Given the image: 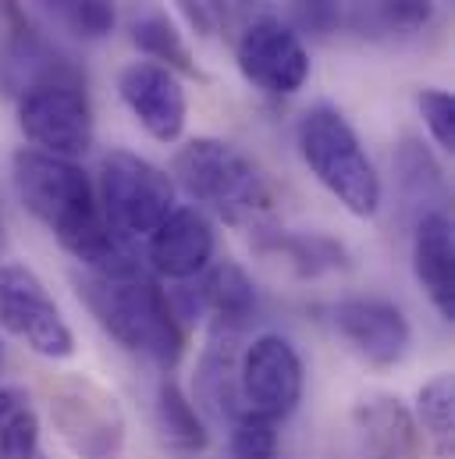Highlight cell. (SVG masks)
<instances>
[{"label":"cell","mask_w":455,"mask_h":459,"mask_svg":"<svg viewBox=\"0 0 455 459\" xmlns=\"http://www.w3.org/2000/svg\"><path fill=\"white\" fill-rule=\"evenodd\" d=\"M7 14V32L0 39V86L7 97H18L32 86L43 82H61V79H86L82 68L61 54L25 14L14 0H0Z\"/></svg>","instance_id":"7c38bea8"},{"label":"cell","mask_w":455,"mask_h":459,"mask_svg":"<svg viewBox=\"0 0 455 459\" xmlns=\"http://www.w3.org/2000/svg\"><path fill=\"white\" fill-rule=\"evenodd\" d=\"M214 253H218L214 225L196 207H175L146 238V260L167 281L200 278L214 264Z\"/></svg>","instance_id":"5bb4252c"},{"label":"cell","mask_w":455,"mask_h":459,"mask_svg":"<svg viewBox=\"0 0 455 459\" xmlns=\"http://www.w3.org/2000/svg\"><path fill=\"white\" fill-rule=\"evenodd\" d=\"M117 97L135 125L157 143H178L189 121V97L182 79L157 61H132L117 75Z\"/></svg>","instance_id":"8fae6325"},{"label":"cell","mask_w":455,"mask_h":459,"mask_svg":"<svg viewBox=\"0 0 455 459\" xmlns=\"http://www.w3.org/2000/svg\"><path fill=\"white\" fill-rule=\"evenodd\" d=\"M196 299H200V310L210 314V328H228V332H245L260 307L253 278L235 260H221L203 271Z\"/></svg>","instance_id":"e0dca14e"},{"label":"cell","mask_w":455,"mask_h":459,"mask_svg":"<svg viewBox=\"0 0 455 459\" xmlns=\"http://www.w3.org/2000/svg\"><path fill=\"white\" fill-rule=\"evenodd\" d=\"M434 7L438 0H348V25L377 43L409 39L434 22Z\"/></svg>","instance_id":"d6986e66"},{"label":"cell","mask_w":455,"mask_h":459,"mask_svg":"<svg viewBox=\"0 0 455 459\" xmlns=\"http://www.w3.org/2000/svg\"><path fill=\"white\" fill-rule=\"evenodd\" d=\"M292 14H296V32L303 36H331L345 18V0H292Z\"/></svg>","instance_id":"83f0119b"},{"label":"cell","mask_w":455,"mask_h":459,"mask_svg":"<svg viewBox=\"0 0 455 459\" xmlns=\"http://www.w3.org/2000/svg\"><path fill=\"white\" fill-rule=\"evenodd\" d=\"M97 200L107 229L121 246L146 242L157 225L178 207L171 175L132 150H111L100 160Z\"/></svg>","instance_id":"5b68a950"},{"label":"cell","mask_w":455,"mask_h":459,"mask_svg":"<svg viewBox=\"0 0 455 459\" xmlns=\"http://www.w3.org/2000/svg\"><path fill=\"white\" fill-rule=\"evenodd\" d=\"M235 65L242 79L267 97H292L310 79V50L303 36L274 14L253 18L242 29L235 43Z\"/></svg>","instance_id":"30bf717a"},{"label":"cell","mask_w":455,"mask_h":459,"mask_svg":"<svg viewBox=\"0 0 455 459\" xmlns=\"http://www.w3.org/2000/svg\"><path fill=\"white\" fill-rule=\"evenodd\" d=\"M4 367H7V349H4V339H0V374H4Z\"/></svg>","instance_id":"f546056e"},{"label":"cell","mask_w":455,"mask_h":459,"mask_svg":"<svg viewBox=\"0 0 455 459\" xmlns=\"http://www.w3.org/2000/svg\"><path fill=\"white\" fill-rule=\"evenodd\" d=\"M0 459H50L39 413L21 385H0Z\"/></svg>","instance_id":"7402d4cb"},{"label":"cell","mask_w":455,"mask_h":459,"mask_svg":"<svg viewBox=\"0 0 455 459\" xmlns=\"http://www.w3.org/2000/svg\"><path fill=\"white\" fill-rule=\"evenodd\" d=\"M157 431L160 438L178 449V453H203L210 446V431H207V420L203 413L196 410V403L189 399V392L175 381V377H164L157 385Z\"/></svg>","instance_id":"44dd1931"},{"label":"cell","mask_w":455,"mask_h":459,"mask_svg":"<svg viewBox=\"0 0 455 459\" xmlns=\"http://www.w3.org/2000/svg\"><path fill=\"white\" fill-rule=\"evenodd\" d=\"M413 274L442 321H455V235L445 211L413 225Z\"/></svg>","instance_id":"9a60e30c"},{"label":"cell","mask_w":455,"mask_h":459,"mask_svg":"<svg viewBox=\"0 0 455 459\" xmlns=\"http://www.w3.org/2000/svg\"><path fill=\"white\" fill-rule=\"evenodd\" d=\"M7 249V231H4V218H0V253Z\"/></svg>","instance_id":"4dcf8cb0"},{"label":"cell","mask_w":455,"mask_h":459,"mask_svg":"<svg viewBox=\"0 0 455 459\" xmlns=\"http://www.w3.org/2000/svg\"><path fill=\"white\" fill-rule=\"evenodd\" d=\"M395 186H399V200H402L406 214H413L416 221L424 214L445 211V200H449L445 171L420 139L406 135L399 143V150H395Z\"/></svg>","instance_id":"ac0fdd59"},{"label":"cell","mask_w":455,"mask_h":459,"mask_svg":"<svg viewBox=\"0 0 455 459\" xmlns=\"http://www.w3.org/2000/svg\"><path fill=\"white\" fill-rule=\"evenodd\" d=\"M231 459H278L281 453V435L278 424L242 410L238 417H231V438H228Z\"/></svg>","instance_id":"484cf974"},{"label":"cell","mask_w":455,"mask_h":459,"mask_svg":"<svg viewBox=\"0 0 455 459\" xmlns=\"http://www.w3.org/2000/svg\"><path fill=\"white\" fill-rule=\"evenodd\" d=\"M14 115L21 135L32 143V150L61 157V160H79L90 153L97 121L93 104L86 93V79H61V82H43L14 97Z\"/></svg>","instance_id":"8992f818"},{"label":"cell","mask_w":455,"mask_h":459,"mask_svg":"<svg viewBox=\"0 0 455 459\" xmlns=\"http://www.w3.org/2000/svg\"><path fill=\"white\" fill-rule=\"evenodd\" d=\"M11 182L21 207L57 238L93 274H135L139 264L128 246L111 235L97 186L75 160H61L39 150H18L11 157Z\"/></svg>","instance_id":"6da1fadb"},{"label":"cell","mask_w":455,"mask_h":459,"mask_svg":"<svg viewBox=\"0 0 455 459\" xmlns=\"http://www.w3.org/2000/svg\"><path fill=\"white\" fill-rule=\"evenodd\" d=\"M0 328L43 359H72L79 349L43 278L25 264H0Z\"/></svg>","instance_id":"52a82bcc"},{"label":"cell","mask_w":455,"mask_h":459,"mask_svg":"<svg viewBox=\"0 0 455 459\" xmlns=\"http://www.w3.org/2000/svg\"><path fill=\"white\" fill-rule=\"evenodd\" d=\"M296 150L310 175L339 200L352 218H373L384 200L381 175L366 157L356 128L331 104L303 111L296 125Z\"/></svg>","instance_id":"277c9868"},{"label":"cell","mask_w":455,"mask_h":459,"mask_svg":"<svg viewBox=\"0 0 455 459\" xmlns=\"http://www.w3.org/2000/svg\"><path fill=\"white\" fill-rule=\"evenodd\" d=\"M128 32H132V43L146 54V61H157V65L171 68L175 75H200L196 57H193L185 36L178 32V25L164 11H157V7L139 11L132 18Z\"/></svg>","instance_id":"603a6c76"},{"label":"cell","mask_w":455,"mask_h":459,"mask_svg":"<svg viewBox=\"0 0 455 459\" xmlns=\"http://www.w3.org/2000/svg\"><path fill=\"white\" fill-rule=\"evenodd\" d=\"M256 249L285 256L299 278H321L348 267L345 246L321 231H263V238H256Z\"/></svg>","instance_id":"ffe728a7"},{"label":"cell","mask_w":455,"mask_h":459,"mask_svg":"<svg viewBox=\"0 0 455 459\" xmlns=\"http://www.w3.org/2000/svg\"><path fill=\"white\" fill-rule=\"evenodd\" d=\"M416 108H420V117L431 132V139L452 153L455 150V100L449 90H438V86H427L416 93Z\"/></svg>","instance_id":"4316f807"},{"label":"cell","mask_w":455,"mask_h":459,"mask_svg":"<svg viewBox=\"0 0 455 459\" xmlns=\"http://www.w3.org/2000/svg\"><path fill=\"white\" fill-rule=\"evenodd\" d=\"M306 392V363L278 332L256 335L238 352V403L267 420H288Z\"/></svg>","instance_id":"9c48e42d"},{"label":"cell","mask_w":455,"mask_h":459,"mask_svg":"<svg viewBox=\"0 0 455 459\" xmlns=\"http://www.w3.org/2000/svg\"><path fill=\"white\" fill-rule=\"evenodd\" d=\"M171 4L178 7V14L196 36H214L228 11V0H171Z\"/></svg>","instance_id":"f1b7e54d"},{"label":"cell","mask_w":455,"mask_h":459,"mask_svg":"<svg viewBox=\"0 0 455 459\" xmlns=\"http://www.w3.org/2000/svg\"><path fill=\"white\" fill-rule=\"evenodd\" d=\"M171 182L185 189L196 211H210L231 229L263 231L274 214V193L267 175L225 139L196 135L178 146L171 160Z\"/></svg>","instance_id":"3957f363"},{"label":"cell","mask_w":455,"mask_h":459,"mask_svg":"<svg viewBox=\"0 0 455 459\" xmlns=\"http://www.w3.org/2000/svg\"><path fill=\"white\" fill-rule=\"evenodd\" d=\"M75 292L93 314V321L114 342L160 370H171L185 352V328L171 307V296L150 281L142 271L135 274H79Z\"/></svg>","instance_id":"7a4b0ae2"},{"label":"cell","mask_w":455,"mask_h":459,"mask_svg":"<svg viewBox=\"0 0 455 459\" xmlns=\"http://www.w3.org/2000/svg\"><path fill=\"white\" fill-rule=\"evenodd\" d=\"M352 424L370 459H420V424L399 395H366L356 403Z\"/></svg>","instance_id":"2e32d148"},{"label":"cell","mask_w":455,"mask_h":459,"mask_svg":"<svg viewBox=\"0 0 455 459\" xmlns=\"http://www.w3.org/2000/svg\"><path fill=\"white\" fill-rule=\"evenodd\" d=\"M420 435L438 449L442 459H452L455 438V381L449 370H438L427 377L416 392V410H413Z\"/></svg>","instance_id":"cb8c5ba5"},{"label":"cell","mask_w":455,"mask_h":459,"mask_svg":"<svg viewBox=\"0 0 455 459\" xmlns=\"http://www.w3.org/2000/svg\"><path fill=\"white\" fill-rule=\"evenodd\" d=\"M50 420L61 442L79 459H121L128 424L107 388L72 377L50 392Z\"/></svg>","instance_id":"ba28073f"},{"label":"cell","mask_w":455,"mask_h":459,"mask_svg":"<svg viewBox=\"0 0 455 459\" xmlns=\"http://www.w3.org/2000/svg\"><path fill=\"white\" fill-rule=\"evenodd\" d=\"M72 36L86 39V43H97V39H107L114 32V22H117V7L114 0H39Z\"/></svg>","instance_id":"d4e9b609"},{"label":"cell","mask_w":455,"mask_h":459,"mask_svg":"<svg viewBox=\"0 0 455 459\" xmlns=\"http://www.w3.org/2000/svg\"><path fill=\"white\" fill-rule=\"evenodd\" d=\"M335 328L348 349L370 367H395L413 345V328L402 307L381 296H348L335 307Z\"/></svg>","instance_id":"4fadbf2b"}]
</instances>
